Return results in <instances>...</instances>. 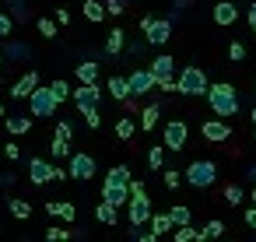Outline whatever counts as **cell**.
Wrapping results in <instances>:
<instances>
[{
	"mask_svg": "<svg viewBox=\"0 0 256 242\" xmlns=\"http://www.w3.org/2000/svg\"><path fill=\"white\" fill-rule=\"evenodd\" d=\"M207 102H210L214 116H221V120H228V116H235V112H238V92H235L228 81L210 84V88H207Z\"/></svg>",
	"mask_w": 256,
	"mask_h": 242,
	"instance_id": "obj_1",
	"label": "cell"
},
{
	"mask_svg": "<svg viewBox=\"0 0 256 242\" xmlns=\"http://www.w3.org/2000/svg\"><path fill=\"white\" fill-rule=\"evenodd\" d=\"M207 88H210V81H207V74L200 70V67H186V70H179V78H176V92L179 95H207Z\"/></svg>",
	"mask_w": 256,
	"mask_h": 242,
	"instance_id": "obj_2",
	"label": "cell"
},
{
	"mask_svg": "<svg viewBox=\"0 0 256 242\" xmlns=\"http://www.w3.org/2000/svg\"><path fill=\"white\" fill-rule=\"evenodd\" d=\"M182 176H186V182H190L193 190H207V186H214V179H218V165L207 162V158H200V162H190Z\"/></svg>",
	"mask_w": 256,
	"mask_h": 242,
	"instance_id": "obj_3",
	"label": "cell"
},
{
	"mask_svg": "<svg viewBox=\"0 0 256 242\" xmlns=\"http://www.w3.org/2000/svg\"><path fill=\"white\" fill-rule=\"evenodd\" d=\"M56 106H60V98L53 95V88H36L32 95H28V109H32V116L36 120H50L53 112H56Z\"/></svg>",
	"mask_w": 256,
	"mask_h": 242,
	"instance_id": "obj_4",
	"label": "cell"
},
{
	"mask_svg": "<svg viewBox=\"0 0 256 242\" xmlns=\"http://www.w3.org/2000/svg\"><path fill=\"white\" fill-rule=\"evenodd\" d=\"M151 74H154V81H158L162 92H176V60L168 53L151 60Z\"/></svg>",
	"mask_w": 256,
	"mask_h": 242,
	"instance_id": "obj_5",
	"label": "cell"
},
{
	"mask_svg": "<svg viewBox=\"0 0 256 242\" xmlns=\"http://www.w3.org/2000/svg\"><path fill=\"white\" fill-rule=\"evenodd\" d=\"M151 200H148V193H130V200H126V218H130V224L134 228H140V224H151Z\"/></svg>",
	"mask_w": 256,
	"mask_h": 242,
	"instance_id": "obj_6",
	"label": "cell"
},
{
	"mask_svg": "<svg viewBox=\"0 0 256 242\" xmlns=\"http://www.w3.org/2000/svg\"><path fill=\"white\" fill-rule=\"evenodd\" d=\"M140 28H144V36H148L151 46H165V42L172 39V22H168V18H151V14H148V18L140 22Z\"/></svg>",
	"mask_w": 256,
	"mask_h": 242,
	"instance_id": "obj_7",
	"label": "cell"
},
{
	"mask_svg": "<svg viewBox=\"0 0 256 242\" xmlns=\"http://www.w3.org/2000/svg\"><path fill=\"white\" fill-rule=\"evenodd\" d=\"M70 95H74V106H78L81 112L98 109V102H102V88H98V81H92V84H84V81H81Z\"/></svg>",
	"mask_w": 256,
	"mask_h": 242,
	"instance_id": "obj_8",
	"label": "cell"
},
{
	"mask_svg": "<svg viewBox=\"0 0 256 242\" xmlns=\"http://www.w3.org/2000/svg\"><path fill=\"white\" fill-rule=\"evenodd\" d=\"M186 137H190V126L182 120H168L165 123V151H182Z\"/></svg>",
	"mask_w": 256,
	"mask_h": 242,
	"instance_id": "obj_9",
	"label": "cell"
},
{
	"mask_svg": "<svg viewBox=\"0 0 256 242\" xmlns=\"http://www.w3.org/2000/svg\"><path fill=\"white\" fill-rule=\"evenodd\" d=\"M126 81H130V95H134V98H140V95H148V92H154V88H158V81H154L151 67H144V70H134Z\"/></svg>",
	"mask_w": 256,
	"mask_h": 242,
	"instance_id": "obj_10",
	"label": "cell"
},
{
	"mask_svg": "<svg viewBox=\"0 0 256 242\" xmlns=\"http://www.w3.org/2000/svg\"><path fill=\"white\" fill-rule=\"evenodd\" d=\"M70 176L81 179V182L92 179V176H95V158H92V154H81V151L70 154Z\"/></svg>",
	"mask_w": 256,
	"mask_h": 242,
	"instance_id": "obj_11",
	"label": "cell"
},
{
	"mask_svg": "<svg viewBox=\"0 0 256 242\" xmlns=\"http://www.w3.org/2000/svg\"><path fill=\"white\" fill-rule=\"evenodd\" d=\"M28 179H32L36 186L53 182V165H50V162H42V158H32V162H28Z\"/></svg>",
	"mask_w": 256,
	"mask_h": 242,
	"instance_id": "obj_12",
	"label": "cell"
},
{
	"mask_svg": "<svg viewBox=\"0 0 256 242\" xmlns=\"http://www.w3.org/2000/svg\"><path fill=\"white\" fill-rule=\"evenodd\" d=\"M102 200H109L112 207H126L130 186H123V182H106V186H102Z\"/></svg>",
	"mask_w": 256,
	"mask_h": 242,
	"instance_id": "obj_13",
	"label": "cell"
},
{
	"mask_svg": "<svg viewBox=\"0 0 256 242\" xmlns=\"http://www.w3.org/2000/svg\"><path fill=\"white\" fill-rule=\"evenodd\" d=\"M200 134H204L207 140L221 144V140H228V137H232V126H228V123H221V120H207V123L200 126Z\"/></svg>",
	"mask_w": 256,
	"mask_h": 242,
	"instance_id": "obj_14",
	"label": "cell"
},
{
	"mask_svg": "<svg viewBox=\"0 0 256 242\" xmlns=\"http://www.w3.org/2000/svg\"><path fill=\"white\" fill-rule=\"evenodd\" d=\"M36 88H39V74H36V70H28L25 78H18V81L11 84V95H14V98H28Z\"/></svg>",
	"mask_w": 256,
	"mask_h": 242,
	"instance_id": "obj_15",
	"label": "cell"
},
{
	"mask_svg": "<svg viewBox=\"0 0 256 242\" xmlns=\"http://www.w3.org/2000/svg\"><path fill=\"white\" fill-rule=\"evenodd\" d=\"M210 14H214L218 25H235V22H238V8L232 4V0H221V4H214Z\"/></svg>",
	"mask_w": 256,
	"mask_h": 242,
	"instance_id": "obj_16",
	"label": "cell"
},
{
	"mask_svg": "<svg viewBox=\"0 0 256 242\" xmlns=\"http://www.w3.org/2000/svg\"><path fill=\"white\" fill-rule=\"evenodd\" d=\"M123 50H126V32H123V28H112L109 39H106V53L116 56V53H123Z\"/></svg>",
	"mask_w": 256,
	"mask_h": 242,
	"instance_id": "obj_17",
	"label": "cell"
},
{
	"mask_svg": "<svg viewBox=\"0 0 256 242\" xmlns=\"http://www.w3.org/2000/svg\"><path fill=\"white\" fill-rule=\"evenodd\" d=\"M151 232H154V235L176 232V221H172V214H168V210H165V214H151Z\"/></svg>",
	"mask_w": 256,
	"mask_h": 242,
	"instance_id": "obj_18",
	"label": "cell"
},
{
	"mask_svg": "<svg viewBox=\"0 0 256 242\" xmlns=\"http://www.w3.org/2000/svg\"><path fill=\"white\" fill-rule=\"evenodd\" d=\"M116 210H120V207H112L109 200H102V204L95 207V218H98L102 224H116V221H120V214H116Z\"/></svg>",
	"mask_w": 256,
	"mask_h": 242,
	"instance_id": "obj_19",
	"label": "cell"
},
{
	"mask_svg": "<svg viewBox=\"0 0 256 242\" xmlns=\"http://www.w3.org/2000/svg\"><path fill=\"white\" fill-rule=\"evenodd\" d=\"M106 4H102V0H84V18L88 22H106Z\"/></svg>",
	"mask_w": 256,
	"mask_h": 242,
	"instance_id": "obj_20",
	"label": "cell"
},
{
	"mask_svg": "<svg viewBox=\"0 0 256 242\" xmlns=\"http://www.w3.org/2000/svg\"><path fill=\"white\" fill-rule=\"evenodd\" d=\"M109 95L120 98V102L130 98V81H126V78H109Z\"/></svg>",
	"mask_w": 256,
	"mask_h": 242,
	"instance_id": "obj_21",
	"label": "cell"
},
{
	"mask_svg": "<svg viewBox=\"0 0 256 242\" xmlns=\"http://www.w3.org/2000/svg\"><path fill=\"white\" fill-rule=\"evenodd\" d=\"M78 81H84V84H92V81H98V64H92V60H84V64H78Z\"/></svg>",
	"mask_w": 256,
	"mask_h": 242,
	"instance_id": "obj_22",
	"label": "cell"
},
{
	"mask_svg": "<svg viewBox=\"0 0 256 242\" xmlns=\"http://www.w3.org/2000/svg\"><path fill=\"white\" fill-rule=\"evenodd\" d=\"M158 116H162V109H158V106H148V109L140 112V130H154V126H158Z\"/></svg>",
	"mask_w": 256,
	"mask_h": 242,
	"instance_id": "obj_23",
	"label": "cell"
},
{
	"mask_svg": "<svg viewBox=\"0 0 256 242\" xmlns=\"http://www.w3.org/2000/svg\"><path fill=\"white\" fill-rule=\"evenodd\" d=\"M32 130V120H25V116H8V134H28Z\"/></svg>",
	"mask_w": 256,
	"mask_h": 242,
	"instance_id": "obj_24",
	"label": "cell"
},
{
	"mask_svg": "<svg viewBox=\"0 0 256 242\" xmlns=\"http://www.w3.org/2000/svg\"><path fill=\"white\" fill-rule=\"evenodd\" d=\"M130 179H134V176H130L126 165H112L109 176H106V182H123V186H130Z\"/></svg>",
	"mask_w": 256,
	"mask_h": 242,
	"instance_id": "obj_25",
	"label": "cell"
},
{
	"mask_svg": "<svg viewBox=\"0 0 256 242\" xmlns=\"http://www.w3.org/2000/svg\"><path fill=\"white\" fill-rule=\"evenodd\" d=\"M134 134H137V120H130V116H126V120H120V123H116V137H120V140H130Z\"/></svg>",
	"mask_w": 256,
	"mask_h": 242,
	"instance_id": "obj_26",
	"label": "cell"
},
{
	"mask_svg": "<svg viewBox=\"0 0 256 242\" xmlns=\"http://www.w3.org/2000/svg\"><path fill=\"white\" fill-rule=\"evenodd\" d=\"M168 214H172V221H176V224H193V210H190L186 204H176Z\"/></svg>",
	"mask_w": 256,
	"mask_h": 242,
	"instance_id": "obj_27",
	"label": "cell"
},
{
	"mask_svg": "<svg viewBox=\"0 0 256 242\" xmlns=\"http://www.w3.org/2000/svg\"><path fill=\"white\" fill-rule=\"evenodd\" d=\"M221 235H224V224H221V221H207L204 232H196L200 242H204V238H221Z\"/></svg>",
	"mask_w": 256,
	"mask_h": 242,
	"instance_id": "obj_28",
	"label": "cell"
},
{
	"mask_svg": "<svg viewBox=\"0 0 256 242\" xmlns=\"http://www.w3.org/2000/svg\"><path fill=\"white\" fill-rule=\"evenodd\" d=\"M148 165H151L154 172L165 165V144H158V148H151V151H148Z\"/></svg>",
	"mask_w": 256,
	"mask_h": 242,
	"instance_id": "obj_29",
	"label": "cell"
},
{
	"mask_svg": "<svg viewBox=\"0 0 256 242\" xmlns=\"http://www.w3.org/2000/svg\"><path fill=\"white\" fill-rule=\"evenodd\" d=\"M11 214H14L18 221H28V214H32V204H28V200H11Z\"/></svg>",
	"mask_w": 256,
	"mask_h": 242,
	"instance_id": "obj_30",
	"label": "cell"
},
{
	"mask_svg": "<svg viewBox=\"0 0 256 242\" xmlns=\"http://www.w3.org/2000/svg\"><path fill=\"white\" fill-rule=\"evenodd\" d=\"M56 218H64V221H74V218H78V207H74L70 200H60V204H56Z\"/></svg>",
	"mask_w": 256,
	"mask_h": 242,
	"instance_id": "obj_31",
	"label": "cell"
},
{
	"mask_svg": "<svg viewBox=\"0 0 256 242\" xmlns=\"http://www.w3.org/2000/svg\"><path fill=\"white\" fill-rule=\"evenodd\" d=\"M53 158H70V140L56 137V140H53Z\"/></svg>",
	"mask_w": 256,
	"mask_h": 242,
	"instance_id": "obj_32",
	"label": "cell"
},
{
	"mask_svg": "<svg viewBox=\"0 0 256 242\" xmlns=\"http://www.w3.org/2000/svg\"><path fill=\"white\" fill-rule=\"evenodd\" d=\"M70 235H74L70 228H56V224L46 228V238H50V242H64V238H70Z\"/></svg>",
	"mask_w": 256,
	"mask_h": 242,
	"instance_id": "obj_33",
	"label": "cell"
},
{
	"mask_svg": "<svg viewBox=\"0 0 256 242\" xmlns=\"http://www.w3.org/2000/svg\"><path fill=\"white\" fill-rule=\"evenodd\" d=\"M190 238H196L193 224H176V242H190Z\"/></svg>",
	"mask_w": 256,
	"mask_h": 242,
	"instance_id": "obj_34",
	"label": "cell"
},
{
	"mask_svg": "<svg viewBox=\"0 0 256 242\" xmlns=\"http://www.w3.org/2000/svg\"><path fill=\"white\" fill-rule=\"evenodd\" d=\"M36 25H39V36H46V39H53V36H56V25H53L50 18H39Z\"/></svg>",
	"mask_w": 256,
	"mask_h": 242,
	"instance_id": "obj_35",
	"label": "cell"
},
{
	"mask_svg": "<svg viewBox=\"0 0 256 242\" xmlns=\"http://www.w3.org/2000/svg\"><path fill=\"white\" fill-rule=\"evenodd\" d=\"M50 88H53V95H56L60 102H64V98H70V84H67V81H53Z\"/></svg>",
	"mask_w": 256,
	"mask_h": 242,
	"instance_id": "obj_36",
	"label": "cell"
},
{
	"mask_svg": "<svg viewBox=\"0 0 256 242\" xmlns=\"http://www.w3.org/2000/svg\"><path fill=\"white\" fill-rule=\"evenodd\" d=\"M179 176H182V172H176V168H165V172H162V182H165L168 190H176V186H179Z\"/></svg>",
	"mask_w": 256,
	"mask_h": 242,
	"instance_id": "obj_37",
	"label": "cell"
},
{
	"mask_svg": "<svg viewBox=\"0 0 256 242\" xmlns=\"http://www.w3.org/2000/svg\"><path fill=\"white\" fill-rule=\"evenodd\" d=\"M14 32V18L11 14H0V39H8Z\"/></svg>",
	"mask_w": 256,
	"mask_h": 242,
	"instance_id": "obj_38",
	"label": "cell"
},
{
	"mask_svg": "<svg viewBox=\"0 0 256 242\" xmlns=\"http://www.w3.org/2000/svg\"><path fill=\"white\" fill-rule=\"evenodd\" d=\"M228 56H232L235 64H238V60H246V46H242V42H232V46H228Z\"/></svg>",
	"mask_w": 256,
	"mask_h": 242,
	"instance_id": "obj_39",
	"label": "cell"
},
{
	"mask_svg": "<svg viewBox=\"0 0 256 242\" xmlns=\"http://www.w3.org/2000/svg\"><path fill=\"white\" fill-rule=\"evenodd\" d=\"M84 123H88L92 130H98V126H102V116H98V109H88V112H84Z\"/></svg>",
	"mask_w": 256,
	"mask_h": 242,
	"instance_id": "obj_40",
	"label": "cell"
},
{
	"mask_svg": "<svg viewBox=\"0 0 256 242\" xmlns=\"http://www.w3.org/2000/svg\"><path fill=\"white\" fill-rule=\"evenodd\" d=\"M224 200L228 204H242V186H228L224 190Z\"/></svg>",
	"mask_w": 256,
	"mask_h": 242,
	"instance_id": "obj_41",
	"label": "cell"
},
{
	"mask_svg": "<svg viewBox=\"0 0 256 242\" xmlns=\"http://www.w3.org/2000/svg\"><path fill=\"white\" fill-rule=\"evenodd\" d=\"M11 4H14V18H18V22H25V18H28V8H25V0H11Z\"/></svg>",
	"mask_w": 256,
	"mask_h": 242,
	"instance_id": "obj_42",
	"label": "cell"
},
{
	"mask_svg": "<svg viewBox=\"0 0 256 242\" xmlns=\"http://www.w3.org/2000/svg\"><path fill=\"white\" fill-rule=\"evenodd\" d=\"M70 134H74V130H70V123H67V120H60V123H56V137L70 140Z\"/></svg>",
	"mask_w": 256,
	"mask_h": 242,
	"instance_id": "obj_43",
	"label": "cell"
},
{
	"mask_svg": "<svg viewBox=\"0 0 256 242\" xmlns=\"http://www.w3.org/2000/svg\"><path fill=\"white\" fill-rule=\"evenodd\" d=\"M4 154H8V158H22V148H18L14 140H8V144H4Z\"/></svg>",
	"mask_w": 256,
	"mask_h": 242,
	"instance_id": "obj_44",
	"label": "cell"
},
{
	"mask_svg": "<svg viewBox=\"0 0 256 242\" xmlns=\"http://www.w3.org/2000/svg\"><path fill=\"white\" fill-rule=\"evenodd\" d=\"M106 11L109 14H123V0H106Z\"/></svg>",
	"mask_w": 256,
	"mask_h": 242,
	"instance_id": "obj_45",
	"label": "cell"
},
{
	"mask_svg": "<svg viewBox=\"0 0 256 242\" xmlns=\"http://www.w3.org/2000/svg\"><path fill=\"white\" fill-rule=\"evenodd\" d=\"M246 224L256 228V204H249V210H246Z\"/></svg>",
	"mask_w": 256,
	"mask_h": 242,
	"instance_id": "obj_46",
	"label": "cell"
},
{
	"mask_svg": "<svg viewBox=\"0 0 256 242\" xmlns=\"http://www.w3.org/2000/svg\"><path fill=\"white\" fill-rule=\"evenodd\" d=\"M130 193H148V190H144V182H140V179H130Z\"/></svg>",
	"mask_w": 256,
	"mask_h": 242,
	"instance_id": "obj_47",
	"label": "cell"
},
{
	"mask_svg": "<svg viewBox=\"0 0 256 242\" xmlns=\"http://www.w3.org/2000/svg\"><path fill=\"white\" fill-rule=\"evenodd\" d=\"M14 182V172H0V186H11Z\"/></svg>",
	"mask_w": 256,
	"mask_h": 242,
	"instance_id": "obj_48",
	"label": "cell"
},
{
	"mask_svg": "<svg viewBox=\"0 0 256 242\" xmlns=\"http://www.w3.org/2000/svg\"><path fill=\"white\" fill-rule=\"evenodd\" d=\"M249 28L256 32V0H252V8H249Z\"/></svg>",
	"mask_w": 256,
	"mask_h": 242,
	"instance_id": "obj_49",
	"label": "cell"
},
{
	"mask_svg": "<svg viewBox=\"0 0 256 242\" xmlns=\"http://www.w3.org/2000/svg\"><path fill=\"white\" fill-rule=\"evenodd\" d=\"M67 176H70V172H64V168H56V165H53V182H60V179H67Z\"/></svg>",
	"mask_w": 256,
	"mask_h": 242,
	"instance_id": "obj_50",
	"label": "cell"
},
{
	"mask_svg": "<svg viewBox=\"0 0 256 242\" xmlns=\"http://www.w3.org/2000/svg\"><path fill=\"white\" fill-rule=\"evenodd\" d=\"M249 120H252V126H256V106H252V112H249Z\"/></svg>",
	"mask_w": 256,
	"mask_h": 242,
	"instance_id": "obj_51",
	"label": "cell"
},
{
	"mask_svg": "<svg viewBox=\"0 0 256 242\" xmlns=\"http://www.w3.org/2000/svg\"><path fill=\"white\" fill-rule=\"evenodd\" d=\"M0 67H4V50H0Z\"/></svg>",
	"mask_w": 256,
	"mask_h": 242,
	"instance_id": "obj_52",
	"label": "cell"
},
{
	"mask_svg": "<svg viewBox=\"0 0 256 242\" xmlns=\"http://www.w3.org/2000/svg\"><path fill=\"white\" fill-rule=\"evenodd\" d=\"M0 116H4V102H0Z\"/></svg>",
	"mask_w": 256,
	"mask_h": 242,
	"instance_id": "obj_53",
	"label": "cell"
},
{
	"mask_svg": "<svg viewBox=\"0 0 256 242\" xmlns=\"http://www.w3.org/2000/svg\"><path fill=\"white\" fill-rule=\"evenodd\" d=\"M252 204H256V190H252Z\"/></svg>",
	"mask_w": 256,
	"mask_h": 242,
	"instance_id": "obj_54",
	"label": "cell"
},
{
	"mask_svg": "<svg viewBox=\"0 0 256 242\" xmlns=\"http://www.w3.org/2000/svg\"><path fill=\"white\" fill-rule=\"evenodd\" d=\"M252 88H256V84H252Z\"/></svg>",
	"mask_w": 256,
	"mask_h": 242,
	"instance_id": "obj_55",
	"label": "cell"
}]
</instances>
